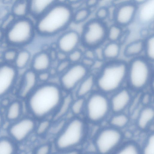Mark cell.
Wrapping results in <instances>:
<instances>
[{
  "label": "cell",
  "mask_w": 154,
  "mask_h": 154,
  "mask_svg": "<svg viewBox=\"0 0 154 154\" xmlns=\"http://www.w3.org/2000/svg\"><path fill=\"white\" fill-rule=\"evenodd\" d=\"M153 80V63L141 56L128 63L126 83L131 89L141 90Z\"/></svg>",
  "instance_id": "5b68a950"
},
{
  "label": "cell",
  "mask_w": 154,
  "mask_h": 154,
  "mask_svg": "<svg viewBox=\"0 0 154 154\" xmlns=\"http://www.w3.org/2000/svg\"><path fill=\"white\" fill-rule=\"evenodd\" d=\"M132 2L137 5H142L147 3L149 0H132Z\"/></svg>",
  "instance_id": "f6af8a7d"
},
{
  "label": "cell",
  "mask_w": 154,
  "mask_h": 154,
  "mask_svg": "<svg viewBox=\"0 0 154 154\" xmlns=\"http://www.w3.org/2000/svg\"><path fill=\"white\" fill-rule=\"evenodd\" d=\"M23 110L21 102L18 100L11 102L7 106L5 113L7 119L13 122L20 118Z\"/></svg>",
  "instance_id": "cb8c5ba5"
},
{
  "label": "cell",
  "mask_w": 154,
  "mask_h": 154,
  "mask_svg": "<svg viewBox=\"0 0 154 154\" xmlns=\"http://www.w3.org/2000/svg\"><path fill=\"white\" fill-rule=\"evenodd\" d=\"M138 10L137 5L133 2L127 1L120 4L114 11L115 23L123 27L128 26L134 20Z\"/></svg>",
  "instance_id": "5bb4252c"
},
{
  "label": "cell",
  "mask_w": 154,
  "mask_h": 154,
  "mask_svg": "<svg viewBox=\"0 0 154 154\" xmlns=\"http://www.w3.org/2000/svg\"><path fill=\"white\" fill-rule=\"evenodd\" d=\"M15 143L10 137L0 138V154L14 153L16 150Z\"/></svg>",
  "instance_id": "83f0119b"
},
{
  "label": "cell",
  "mask_w": 154,
  "mask_h": 154,
  "mask_svg": "<svg viewBox=\"0 0 154 154\" xmlns=\"http://www.w3.org/2000/svg\"><path fill=\"white\" fill-rule=\"evenodd\" d=\"M85 132L82 121L78 119L71 120L59 134L56 141L57 148L64 150L77 146L83 140Z\"/></svg>",
  "instance_id": "52a82bcc"
},
{
  "label": "cell",
  "mask_w": 154,
  "mask_h": 154,
  "mask_svg": "<svg viewBox=\"0 0 154 154\" xmlns=\"http://www.w3.org/2000/svg\"><path fill=\"white\" fill-rule=\"evenodd\" d=\"M73 12L69 4L58 2L35 20L37 35L47 38L57 36L68 29Z\"/></svg>",
  "instance_id": "6da1fadb"
},
{
  "label": "cell",
  "mask_w": 154,
  "mask_h": 154,
  "mask_svg": "<svg viewBox=\"0 0 154 154\" xmlns=\"http://www.w3.org/2000/svg\"><path fill=\"white\" fill-rule=\"evenodd\" d=\"M50 122L48 120H44L41 122L37 128V133L39 135L44 134L49 128Z\"/></svg>",
  "instance_id": "f35d334b"
},
{
  "label": "cell",
  "mask_w": 154,
  "mask_h": 154,
  "mask_svg": "<svg viewBox=\"0 0 154 154\" xmlns=\"http://www.w3.org/2000/svg\"><path fill=\"white\" fill-rule=\"evenodd\" d=\"M150 97L149 95H145L143 98V102L144 104H146L148 103L149 101Z\"/></svg>",
  "instance_id": "7dc6e473"
},
{
  "label": "cell",
  "mask_w": 154,
  "mask_h": 154,
  "mask_svg": "<svg viewBox=\"0 0 154 154\" xmlns=\"http://www.w3.org/2000/svg\"><path fill=\"white\" fill-rule=\"evenodd\" d=\"M129 119L128 116L121 113H116L111 119L110 123L113 127L119 129L125 127L128 124Z\"/></svg>",
  "instance_id": "f546056e"
},
{
  "label": "cell",
  "mask_w": 154,
  "mask_h": 154,
  "mask_svg": "<svg viewBox=\"0 0 154 154\" xmlns=\"http://www.w3.org/2000/svg\"><path fill=\"white\" fill-rule=\"evenodd\" d=\"M154 116V110L152 107H147L142 109L137 118V125L138 127L141 129L146 128L152 122Z\"/></svg>",
  "instance_id": "d4e9b609"
},
{
  "label": "cell",
  "mask_w": 154,
  "mask_h": 154,
  "mask_svg": "<svg viewBox=\"0 0 154 154\" xmlns=\"http://www.w3.org/2000/svg\"><path fill=\"white\" fill-rule=\"evenodd\" d=\"M91 14L90 10L88 8H82L73 12L72 22L78 24L85 21Z\"/></svg>",
  "instance_id": "4dcf8cb0"
},
{
  "label": "cell",
  "mask_w": 154,
  "mask_h": 154,
  "mask_svg": "<svg viewBox=\"0 0 154 154\" xmlns=\"http://www.w3.org/2000/svg\"><path fill=\"white\" fill-rule=\"evenodd\" d=\"M84 57V51L80 47L67 55V59L71 64L80 63Z\"/></svg>",
  "instance_id": "836d02e7"
},
{
  "label": "cell",
  "mask_w": 154,
  "mask_h": 154,
  "mask_svg": "<svg viewBox=\"0 0 154 154\" xmlns=\"http://www.w3.org/2000/svg\"><path fill=\"white\" fill-rule=\"evenodd\" d=\"M32 57L29 50L25 48L19 49L13 65L18 71L27 69L29 67Z\"/></svg>",
  "instance_id": "7402d4cb"
},
{
  "label": "cell",
  "mask_w": 154,
  "mask_h": 154,
  "mask_svg": "<svg viewBox=\"0 0 154 154\" xmlns=\"http://www.w3.org/2000/svg\"><path fill=\"white\" fill-rule=\"evenodd\" d=\"M128 63L123 60L105 62L95 74L96 86L104 94L115 93L126 83Z\"/></svg>",
  "instance_id": "3957f363"
},
{
  "label": "cell",
  "mask_w": 154,
  "mask_h": 154,
  "mask_svg": "<svg viewBox=\"0 0 154 154\" xmlns=\"http://www.w3.org/2000/svg\"><path fill=\"white\" fill-rule=\"evenodd\" d=\"M11 14L10 7L6 5L0 6V21L1 22Z\"/></svg>",
  "instance_id": "ab89813d"
},
{
  "label": "cell",
  "mask_w": 154,
  "mask_h": 154,
  "mask_svg": "<svg viewBox=\"0 0 154 154\" xmlns=\"http://www.w3.org/2000/svg\"><path fill=\"white\" fill-rule=\"evenodd\" d=\"M125 33L123 27L115 23L108 28L107 39V41L118 42L121 44Z\"/></svg>",
  "instance_id": "484cf974"
},
{
  "label": "cell",
  "mask_w": 154,
  "mask_h": 154,
  "mask_svg": "<svg viewBox=\"0 0 154 154\" xmlns=\"http://www.w3.org/2000/svg\"><path fill=\"white\" fill-rule=\"evenodd\" d=\"M35 127V122L31 118H20L12 122L8 128V133L10 137L15 142H21L28 137Z\"/></svg>",
  "instance_id": "4fadbf2b"
},
{
  "label": "cell",
  "mask_w": 154,
  "mask_h": 154,
  "mask_svg": "<svg viewBox=\"0 0 154 154\" xmlns=\"http://www.w3.org/2000/svg\"><path fill=\"white\" fill-rule=\"evenodd\" d=\"M62 91L58 83L50 81L39 83L27 97V105L30 112L39 118L50 114L60 104Z\"/></svg>",
  "instance_id": "7a4b0ae2"
},
{
  "label": "cell",
  "mask_w": 154,
  "mask_h": 154,
  "mask_svg": "<svg viewBox=\"0 0 154 154\" xmlns=\"http://www.w3.org/2000/svg\"><path fill=\"white\" fill-rule=\"evenodd\" d=\"M65 122L63 121H62L57 124L53 130V133L54 134L58 133L61 132L65 126Z\"/></svg>",
  "instance_id": "7bdbcfd3"
},
{
  "label": "cell",
  "mask_w": 154,
  "mask_h": 154,
  "mask_svg": "<svg viewBox=\"0 0 154 154\" xmlns=\"http://www.w3.org/2000/svg\"><path fill=\"white\" fill-rule=\"evenodd\" d=\"M108 27L97 18L88 21L83 27L81 33V46L85 49H94L102 46L107 41Z\"/></svg>",
  "instance_id": "8992f818"
},
{
  "label": "cell",
  "mask_w": 154,
  "mask_h": 154,
  "mask_svg": "<svg viewBox=\"0 0 154 154\" xmlns=\"http://www.w3.org/2000/svg\"><path fill=\"white\" fill-rule=\"evenodd\" d=\"M17 49L9 47L5 50L2 54L3 62L5 63L13 64L16 57Z\"/></svg>",
  "instance_id": "d6a6232c"
},
{
  "label": "cell",
  "mask_w": 154,
  "mask_h": 154,
  "mask_svg": "<svg viewBox=\"0 0 154 154\" xmlns=\"http://www.w3.org/2000/svg\"><path fill=\"white\" fill-rule=\"evenodd\" d=\"M50 151L49 146L47 144L42 145L39 147L36 150V153L38 154H46L48 153Z\"/></svg>",
  "instance_id": "b9f144b4"
},
{
  "label": "cell",
  "mask_w": 154,
  "mask_h": 154,
  "mask_svg": "<svg viewBox=\"0 0 154 154\" xmlns=\"http://www.w3.org/2000/svg\"><path fill=\"white\" fill-rule=\"evenodd\" d=\"M59 1V0H28L29 16L35 20Z\"/></svg>",
  "instance_id": "ac0fdd59"
},
{
  "label": "cell",
  "mask_w": 154,
  "mask_h": 154,
  "mask_svg": "<svg viewBox=\"0 0 154 154\" xmlns=\"http://www.w3.org/2000/svg\"><path fill=\"white\" fill-rule=\"evenodd\" d=\"M103 58L105 62L118 60L121 50V44L119 42L108 41L102 47Z\"/></svg>",
  "instance_id": "d6986e66"
},
{
  "label": "cell",
  "mask_w": 154,
  "mask_h": 154,
  "mask_svg": "<svg viewBox=\"0 0 154 154\" xmlns=\"http://www.w3.org/2000/svg\"><path fill=\"white\" fill-rule=\"evenodd\" d=\"M5 37V30L0 26V42L4 40Z\"/></svg>",
  "instance_id": "bcb514c9"
},
{
  "label": "cell",
  "mask_w": 154,
  "mask_h": 154,
  "mask_svg": "<svg viewBox=\"0 0 154 154\" xmlns=\"http://www.w3.org/2000/svg\"><path fill=\"white\" fill-rule=\"evenodd\" d=\"M144 152L146 153L152 154L154 152V138L153 136H150L146 142L144 147Z\"/></svg>",
  "instance_id": "60d3db41"
},
{
  "label": "cell",
  "mask_w": 154,
  "mask_h": 154,
  "mask_svg": "<svg viewBox=\"0 0 154 154\" xmlns=\"http://www.w3.org/2000/svg\"><path fill=\"white\" fill-rule=\"evenodd\" d=\"M91 72L81 63L71 64L58 76V84L63 90L71 91L75 89L81 82Z\"/></svg>",
  "instance_id": "9c48e42d"
},
{
  "label": "cell",
  "mask_w": 154,
  "mask_h": 154,
  "mask_svg": "<svg viewBox=\"0 0 154 154\" xmlns=\"http://www.w3.org/2000/svg\"><path fill=\"white\" fill-rule=\"evenodd\" d=\"M104 94L99 91L94 92L85 103L87 117L92 122L97 123L103 121L111 109L110 102Z\"/></svg>",
  "instance_id": "ba28073f"
},
{
  "label": "cell",
  "mask_w": 154,
  "mask_h": 154,
  "mask_svg": "<svg viewBox=\"0 0 154 154\" xmlns=\"http://www.w3.org/2000/svg\"><path fill=\"white\" fill-rule=\"evenodd\" d=\"M4 118L2 114L0 112V131L3 125L4 121Z\"/></svg>",
  "instance_id": "c3c4849f"
},
{
  "label": "cell",
  "mask_w": 154,
  "mask_h": 154,
  "mask_svg": "<svg viewBox=\"0 0 154 154\" xmlns=\"http://www.w3.org/2000/svg\"><path fill=\"white\" fill-rule=\"evenodd\" d=\"M115 93L110 102L111 109L116 113H121L130 103L131 94L127 89L123 87Z\"/></svg>",
  "instance_id": "e0dca14e"
},
{
  "label": "cell",
  "mask_w": 154,
  "mask_h": 154,
  "mask_svg": "<svg viewBox=\"0 0 154 154\" xmlns=\"http://www.w3.org/2000/svg\"><path fill=\"white\" fill-rule=\"evenodd\" d=\"M66 2L68 3L72 4H75L79 2L81 0H65Z\"/></svg>",
  "instance_id": "681fc988"
},
{
  "label": "cell",
  "mask_w": 154,
  "mask_h": 154,
  "mask_svg": "<svg viewBox=\"0 0 154 154\" xmlns=\"http://www.w3.org/2000/svg\"><path fill=\"white\" fill-rule=\"evenodd\" d=\"M19 78V71L13 64L0 63V98L15 88Z\"/></svg>",
  "instance_id": "8fae6325"
},
{
  "label": "cell",
  "mask_w": 154,
  "mask_h": 154,
  "mask_svg": "<svg viewBox=\"0 0 154 154\" xmlns=\"http://www.w3.org/2000/svg\"><path fill=\"white\" fill-rule=\"evenodd\" d=\"M71 64L67 59L58 61L56 67L54 68L57 75L58 76L64 72Z\"/></svg>",
  "instance_id": "d590c367"
},
{
  "label": "cell",
  "mask_w": 154,
  "mask_h": 154,
  "mask_svg": "<svg viewBox=\"0 0 154 154\" xmlns=\"http://www.w3.org/2000/svg\"><path fill=\"white\" fill-rule=\"evenodd\" d=\"M5 30V42L10 47L17 49L30 44L37 35L35 22L29 16L15 18Z\"/></svg>",
  "instance_id": "277c9868"
},
{
  "label": "cell",
  "mask_w": 154,
  "mask_h": 154,
  "mask_svg": "<svg viewBox=\"0 0 154 154\" xmlns=\"http://www.w3.org/2000/svg\"><path fill=\"white\" fill-rule=\"evenodd\" d=\"M122 135L120 131L114 127L102 130L97 135L95 146L97 151L102 154L112 152L120 144Z\"/></svg>",
  "instance_id": "30bf717a"
},
{
  "label": "cell",
  "mask_w": 154,
  "mask_h": 154,
  "mask_svg": "<svg viewBox=\"0 0 154 154\" xmlns=\"http://www.w3.org/2000/svg\"><path fill=\"white\" fill-rule=\"evenodd\" d=\"M54 61L49 51L42 49L32 56L29 68L37 73L49 71Z\"/></svg>",
  "instance_id": "2e32d148"
},
{
  "label": "cell",
  "mask_w": 154,
  "mask_h": 154,
  "mask_svg": "<svg viewBox=\"0 0 154 154\" xmlns=\"http://www.w3.org/2000/svg\"><path fill=\"white\" fill-rule=\"evenodd\" d=\"M143 50V39H138L128 44L124 49L123 54L126 57L131 59L142 56Z\"/></svg>",
  "instance_id": "44dd1931"
},
{
  "label": "cell",
  "mask_w": 154,
  "mask_h": 154,
  "mask_svg": "<svg viewBox=\"0 0 154 154\" xmlns=\"http://www.w3.org/2000/svg\"><path fill=\"white\" fill-rule=\"evenodd\" d=\"M17 93L20 98L27 97L39 84L37 73L29 68L19 78Z\"/></svg>",
  "instance_id": "9a60e30c"
},
{
  "label": "cell",
  "mask_w": 154,
  "mask_h": 154,
  "mask_svg": "<svg viewBox=\"0 0 154 154\" xmlns=\"http://www.w3.org/2000/svg\"><path fill=\"white\" fill-rule=\"evenodd\" d=\"M144 40L143 56L153 63L154 60V36L151 34L145 37Z\"/></svg>",
  "instance_id": "4316f807"
},
{
  "label": "cell",
  "mask_w": 154,
  "mask_h": 154,
  "mask_svg": "<svg viewBox=\"0 0 154 154\" xmlns=\"http://www.w3.org/2000/svg\"><path fill=\"white\" fill-rule=\"evenodd\" d=\"M140 149L137 145L134 142L128 143L124 145L117 151L121 154H137L140 153Z\"/></svg>",
  "instance_id": "1f68e13d"
},
{
  "label": "cell",
  "mask_w": 154,
  "mask_h": 154,
  "mask_svg": "<svg viewBox=\"0 0 154 154\" xmlns=\"http://www.w3.org/2000/svg\"><path fill=\"white\" fill-rule=\"evenodd\" d=\"M109 13V10L106 7H101L97 9L96 12V18L103 21L108 17Z\"/></svg>",
  "instance_id": "8d00e7d4"
},
{
  "label": "cell",
  "mask_w": 154,
  "mask_h": 154,
  "mask_svg": "<svg viewBox=\"0 0 154 154\" xmlns=\"http://www.w3.org/2000/svg\"><path fill=\"white\" fill-rule=\"evenodd\" d=\"M96 86L95 73L91 72L79 83L75 89L79 97H83L90 93Z\"/></svg>",
  "instance_id": "ffe728a7"
},
{
  "label": "cell",
  "mask_w": 154,
  "mask_h": 154,
  "mask_svg": "<svg viewBox=\"0 0 154 154\" xmlns=\"http://www.w3.org/2000/svg\"><path fill=\"white\" fill-rule=\"evenodd\" d=\"M99 1V0H86V4L88 8L93 7L98 4Z\"/></svg>",
  "instance_id": "ee69618b"
},
{
  "label": "cell",
  "mask_w": 154,
  "mask_h": 154,
  "mask_svg": "<svg viewBox=\"0 0 154 154\" xmlns=\"http://www.w3.org/2000/svg\"><path fill=\"white\" fill-rule=\"evenodd\" d=\"M11 14L15 18L29 16L28 0H15L10 7Z\"/></svg>",
  "instance_id": "603a6c76"
},
{
  "label": "cell",
  "mask_w": 154,
  "mask_h": 154,
  "mask_svg": "<svg viewBox=\"0 0 154 154\" xmlns=\"http://www.w3.org/2000/svg\"><path fill=\"white\" fill-rule=\"evenodd\" d=\"M57 36L55 48L67 55L81 46L80 33L75 29H68Z\"/></svg>",
  "instance_id": "7c38bea8"
},
{
  "label": "cell",
  "mask_w": 154,
  "mask_h": 154,
  "mask_svg": "<svg viewBox=\"0 0 154 154\" xmlns=\"http://www.w3.org/2000/svg\"><path fill=\"white\" fill-rule=\"evenodd\" d=\"M37 76L39 83L50 82L52 77L50 70L38 73Z\"/></svg>",
  "instance_id": "74e56055"
},
{
  "label": "cell",
  "mask_w": 154,
  "mask_h": 154,
  "mask_svg": "<svg viewBox=\"0 0 154 154\" xmlns=\"http://www.w3.org/2000/svg\"><path fill=\"white\" fill-rule=\"evenodd\" d=\"M72 102V98L70 95H67L62 99L58 107V110L55 115L54 119L57 120L65 116L71 108Z\"/></svg>",
  "instance_id": "f1b7e54d"
},
{
  "label": "cell",
  "mask_w": 154,
  "mask_h": 154,
  "mask_svg": "<svg viewBox=\"0 0 154 154\" xmlns=\"http://www.w3.org/2000/svg\"><path fill=\"white\" fill-rule=\"evenodd\" d=\"M85 104L84 99L82 97H79L72 102L70 109L73 114L78 115L82 111Z\"/></svg>",
  "instance_id": "e575fe53"
}]
</instances>
